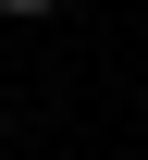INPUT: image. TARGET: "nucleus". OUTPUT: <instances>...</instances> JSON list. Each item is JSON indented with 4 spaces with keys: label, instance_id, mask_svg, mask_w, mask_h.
Wrapping results in <instances>:
<instances>
[{
    "label": "nucleus",
    "instance_id": "nucleus-1",
    "mask_svg": "<svg viewBox=\"0 0 148 160\" xmlns=\"http://www.w3.org/2000/svg\"><path fill=\"white\" fill-rule=\"evenodd\" d=\"M0 12H62V0H0Z\"/></svg>",
    "mask_w": 148,
    "mask_h": 160
}]
</instances>
